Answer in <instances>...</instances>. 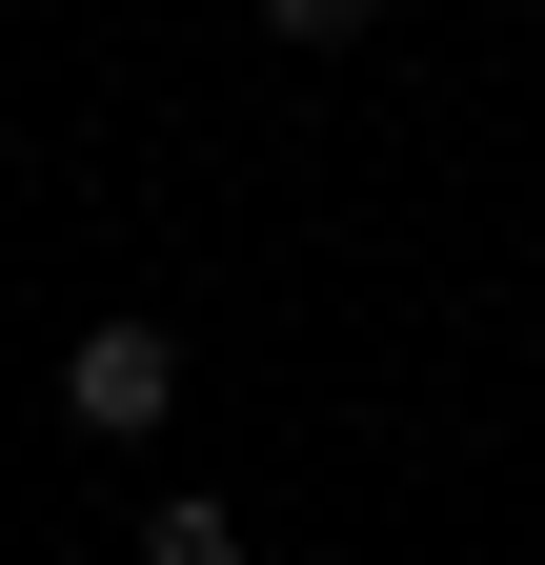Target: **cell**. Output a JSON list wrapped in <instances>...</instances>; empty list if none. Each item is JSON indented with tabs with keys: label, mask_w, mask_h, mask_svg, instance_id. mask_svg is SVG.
I'll list each match as a JSON object with an SVG mask.
<instances>
[{
	"label": "cell",
	"mask_w": 545,
	"mask_h": 565,
	"mask_svg": "<svg viewBox=\"0 0 545 565\" xmlns=\"http://www.w3.org/2000/svg\"><path fill=\"white\" fill-rule=\"evenodd\" d=\"M384 0H263V41H364Z\"/></svg>",
	"instance_id": "2"
},
{
	"label": "cell",
	"mask_w": 545,
	"mask_h": 565,
	"mask_svg": "<svg viewBox=\"0 0 545 565\" xmlns=\"http://www.w3.org/2000/svg\"><path fill=\"white\" fill-rule=\"evenodd\" d=\"M162 404H182V343L162 323H82L61 343V424H82V445H162Z\"/></svg>",
	"instance_id": "1"
}]
</instances>
